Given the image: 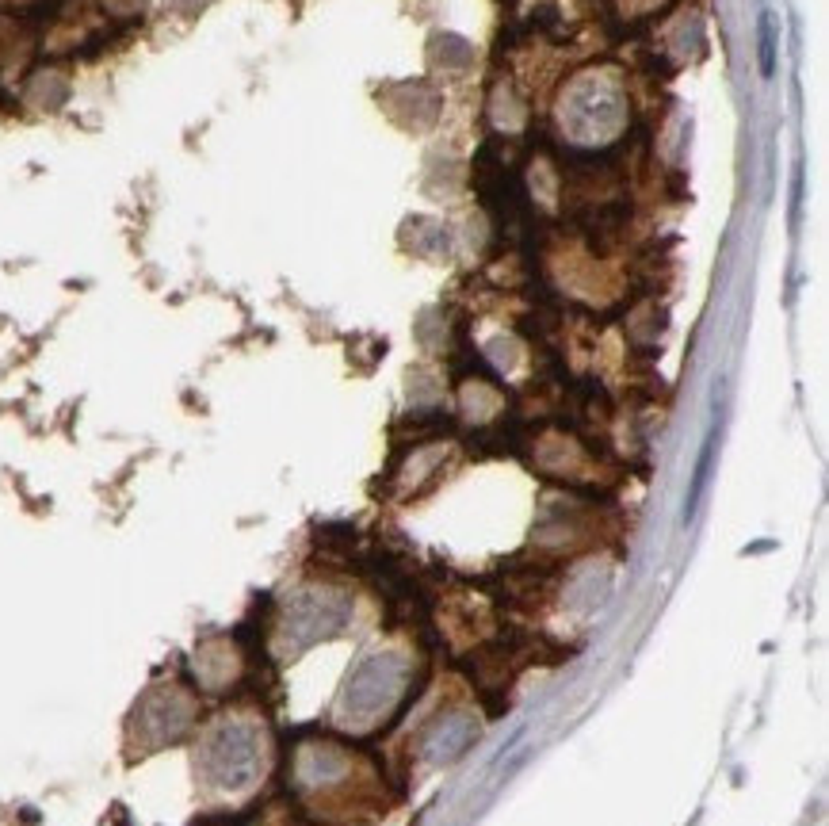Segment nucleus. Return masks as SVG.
<instances>
[{
    "label": "nucleus",
    "instance_id": "nucleus-1",
    "mask_svg": "<svg viewBox=\"0 0 829 826\" xmlns=\"http://www.w3.org/2000/svg\"><path fill=\"white\" fill-rule=\"evenodd\" d=\"M715 444H718V425L707 433L704 448H699V459H696V474H692V486H688V502H685V521L696 517L699 502H704V490H707V479H711V467H715Z\"/></svg>",
    "mask_w": 829,
    "mask_h": 826
},
{
    "label": "nucleus",
    "instance_id": "nucleus-2",
    "mask_svg": "<svg viewBox=\"0 0 829 826\" xmlns=\"http://www.w3.org/2000/svg\"><path fill=\"white\" fill-rule=\"evenodd\" d=\"M757 65H761L765 81L776 77V15H772L768 8L761 12V20H757Z\"/></svg>",
    "mask_w": 829,
    "mask_h": 826
},
{
    "label": "nucleus",
    "instance_id": "nucleus-3",
    "mask_svg": "<svg viewBox=\"0 0 829 826\" xmlns=\"http://www.w3.org/2000/svg\"><path fill=\"white\" fill-rule=\"evenodd\" d=\"M803 188H806V164H803V157H795V169H791V226H799Z\"/></svg>",
    "mask_w": 829,
    "mask_h": 826
}]
</instances>
